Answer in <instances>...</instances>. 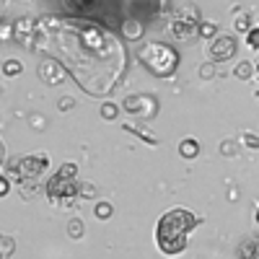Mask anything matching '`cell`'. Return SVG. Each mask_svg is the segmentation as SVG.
<instances>
[{
	"label": "cell",
	"instance_id": "8fae6325",
	"mask_svg": "<svg viewBox=\"0 0 259 259\" xmlns=\"http://www.w3.org/2000/svg\"><path fill=\"white\" fill-rule=\"evenodd\" d=\"M65 6H68L70 11H75V13H89L96 6V0H65Z\"/></svg>",
	"mask_w": 259,
	"mask_h": 259
},
{
	"label": "cell",
	"instance_id": "d6986e66",
	"mask_svg": "<svg viewBox=\"0 0 259 259\" xmlns=\"http://www.w3.org/2000/svg\"><path fill=\"white\" fill-rule=\"evenodd\" d=\"M236 29H239L241 34H249V31H251V24H249V16H239V18H236Z\"/></svg>",
	"mask_w": 259,
	"mask_h": 259
},
{
	"label": "cell",
	"instance_id": "83f0119b",
	"mask_svg": "<svg viewBox=\"0 0 259 259\" xmlns=\"http://www.w3.org/2000/svg\"><path fill=\"white\" fill-rule=\"evenodd\" d=\"M256 75H259V60H256Z\"/></svg>",
	"mask_w": 259,
	"mask_h": 259
},
{
	"label": "cell",
	"instance_id": "cb8c5ba5",
	"mask_svg": "<svg viewBox=\"0 0 259 259\" xmlns=\"http://www.w3.org/2000/svg\"><path fill=\"white\" fill-rule=\"evenodd\" d=\"M200 75H202V78H212V75H215V68H212V62L202 65V68H200Z\"/></svg>",
	"mask_w": 259,
	"mask_h": 259
},
{
	"label": "cell",
	"instance_id": "30bf717a",
	"mask_svg": "<svg viewBox=\"0 0 259 259\" xmlns=\"http://www.w3.org/2000/svg\"><path fill=\"white\" fill-rule=\"evenodd\" d=\"M197 153H200V143L194 138H184L179 143V156L182 158H197Z\"/></svg>",
	"mask_w": 259,
	"mask_h": 259
},
{
	"label": "cell",
	"instance_id": "d4e9b609",
	"mask_svg": "<svg viewBox=\"0 0 259 259\" xmlns=\"http://www.w3.org/2000/svg\"><path fill=\"white\" fill-rule=\"evenodd\" d=\"M244 143H246L249 148H259V138H256V135H249V133H246V135H244Z\"/></svg>",
	"mask_w": 259,
	"mask_h": 259
},
{
	"label": "cell",
	"instance_id": "6da1fadb",
	"mask_svg": "<svg viewBox=\"0 0 259 259\" xmlns=\"http://www.w3.org/2000/svg\"><path fill=\"white\" fill-rule=\"evenodd\" d=\"M41 34H50L57 39V45H50L60 55H65V68L73 73L80 89H85L91 96L109 94L114 85L106 80V75L96 68V62L106 73H112L117 80L127 68V52L119 45V39L106 31L99 24L80 18H41L36 24Z\"/></svg>",
	"mask_w": 259,
	"mask_h": 259
},
{
	"label": "cell",
	"instance_id": "e0dca14e",
	"mask_svg": "<svg viewBox=\"0 0 259 259\" xmlns=\"http://www.w3.org/2000/svg\"><path fill=\"white\" fill-rule=\"evenodd\" d=\"M83 228H85V226H83L80 221H70V223H68V233L73 236V239H80V236H83Z\"/></svg>",
	"mask_w": 259,
	"mask_h": 259
},
{
	"label": "cell",
	"instance_id": "4fadbf2b",
	"mask_svg": "<svg viewBox=\"0 0 259 259\" xmlns=\"http://www.w3.org/2000/svg\"><path fill=\"white\" fill-rule=\"evenodd\" d=\"M197 34H200L202 39H212V36H218V26H215L212 21H200Z\"/></svg>",
	"mask_w": 259,
	"mask_h": 259
},
{
	"label": "cell",
	"instance_id": "f1b7e54d",
	"mask_svg": "<svg viewBox=\"0 0 259 259\" xmlns=\"http://www.w3.org/2000/svg\"><path fill=\"white\" fill-rule=\"evenodd\" d=\"M256 223H259V210H256Z\"/></svg>",
	"mask_w": 259,
	"mask_h": 259
},
{
	"label": "cell",
	"instance_id": "9c48e42d",
	"mask_svg": "<svg viewBox=\"0 0 259 259\" xmlns=\"http://www.w3.org/2000/svg\"><path fill=\"white\" fill-rule=\"evenodd\" d=\"M239 259H259V239H246L239 246Z\"/></svg>",
	"mask_w": 259,
	"mask_h": 259
},
{
	"label": "cell",
	"instance_id": "603a6c76",
	"mask_svg": "<svg viewBox=\"0 0 259 259\" xmlns=\"http://www.w3.org/2000/svg\"><path fill=\"white\" fill-rule=\"evenodd\" d=\"M73 104H75V101H73L70 96H65V99H60V101H57V106H60V112H68V109H73Z\"/></svg>",
	"mask_w": 259,
	"mask_h": 259
},
{
	"label": "cell",
	"instance_id": "ba28073f",
	"mask_svg": "<svg viewBox=\"0 0 259 259\" xmlns=\"http://www.w3.org/2000/svg\"><path fill=\"white\" fill-rule=\"evenodd\" d=\"M50 166V158L47 156H24L18 161V174L24 179H36L41 171Z\"/></svg>",
	"mask_w": 259,
	"mask_h": 259
},
{
	"label": "cell",
	"instance_id": "8992f818",
	"mask_svg": "<svg viewBox=\"0 0 259 259\" xmlns=\"http://www.w3.org/2000/svg\"><path fill=\"white\" fill-rule=\"evenodd\" d=\"M41 83H47V85H60L65 78H68V68H65L62 62L57 60H45V62H39V68H36Z\"/></svg>",
	"mask_w": 259,
	"mask_h": 259
},
{
	"label": "cell",
	"instance_id": "9a60e30c",
	"mask_svg": "<svg viewBox=\"0 0 259 259\" xmlns=\"http://www.w3.org/2000/svg\"><path fill=\"white\" fill-rule=\"evenodd\" d=\"M251 75H254V68H251L249 62H239V65H236V78H241V80H249Z\"/></svg>",
	"mask_w": 259,
	"mask_h": 259
},
{
	"label": "cell",
	"instance_id": "7402d4cb",
	"mask_svg": "<svg viewBox=\"0 0 259 259\" xmlns=\"http://www.w3.org/2000/svg\"><path fill=\"white\" fill-rule=\"evenodd\" d=\"M246 45H249V47H259V29H251V31L246 34Z\"/></svg>",
	"mask_w": 259,
	"mask_h": 259
},
{
	"label": "cell",
	"instance_id": "5bb4252c",
	"mask_svg": "<svg viewBox=\"0 0 259 259\" xmlns=\"http://www.w3.org/2000/svg\"><path fill=\"white\" fill-rule=\"evenodd\" d=\"M94 215H96L99 221L112 218V205H109V202H96V207H94Z\"/></svg>",
	"mask_w": 259,
	"mask_h": 259
},
{
	"label": "cell",
	"instance_id": "52a82bcc",
	"mask_svg": "<svg viewBox=\"0 0 259 259\" xmlns=\"http://www.w3.org/2000/svg\"><path fill=\"white\" fill-rule=\"evenodd\" d=\"M207 55H210V60H212V62H226L228 57H233V55H236V39H233V36H228V34L215 36Z\"/></svg>",
	"mask_w": 259,
	"mask_h": 259
},
{
	"label": "cell",
	"instance_id": "484cf974",
	"mask_svg": "<svg viewBox=\"0 0 259 259\" xmlns=\"http://www.w3.org/2000/svg\"><path fill=\"white\" fill-rule=\"evenodd\" d=\"M3 246H6V251H3V259H8V256H11V251H13V241H11V239H3Z\"/></svg>",
	"mask_w": 259,
	"mask_h": 259
},
{
	"label": "cell",
	"instance_id": "ffe728a7",
	"mask_svg": "<svg viewBox=\"0 0 259 259\" xmlns=\"http://www.w3.org/2000/svg\"><path fill=\"white\" fill-rule=\"evenodd\" d=\"M124 24H127V29H124L127 36H133V39L140 36V24H138V21H124Z\"/></svg>",
	"mask_w": 259,
	"mask_h": 259
},
{
	"label": "cell",
	"instance_id": "4316f807",
	"mask_svg": "<svg viewBox=\"0 0 259 259\" xmlns=\"http://www.w3.org/2000/svg\"><path fill=\"white\" fill-rule=\"evenodd\" d=\"M0 194H3V197L8 194V179H0Z\"/></svg>",
	"mask_w": 259,
	"mask_h": 259
},
{
	"label": "cell",
	"instance_id": "3957f363",
	"mask_svg": "<svg viewBox=\"0 0 259 259\" xmlns=\"http://www.w3.org/2000/svg\"><path fill=\"white\" fill-rule=\"evenodd\" d=\"M138 60L156 78H168L171 73L177 70V65H179L177 50L168 47V45H161V41H148L145 47H140L138 50Z\"/></svg>",
	"mask_w": 259,
	"mask_h": 259
},
{
	"label": "cell",
	"instance_id": "277c9868",
	"mask_svg": "<svg viewBox=\"0 0 259 259\" xmlns=\"http://www.w3.org/2000/svg\"><path fill=\"white\" fill-rule=\"evenodd\" d=\"M45 192H47V200L55 207H70L73 200L80 194V184L75 182V177H65V174L57 171V174L47 182Z\"/></svg>",
	"mask_w": 259,
	"mask_h": 259
},
{
	"label": "cell",
	"instance_id": "44dd1931",
	"mask_svg": "<svg viewBox=\"0 0 259 259\" xmlns=\"http://www.w3.org/2000/svg\"><path fill=\"white\" fill-rule=\"evenodd\" d=\"M80 197H96V187L94 184H80Z\"/></svg>",
	"mask_w": 259,
	"mask_h": 259
},
{
	"label": "cell",
	"instance_id": "7a4b0ae2",
	"mask_svg": "<svg viewBox=\"0 0 259 259\" xmlns=\"http://www.w3.org/2000/svg\"><path fill=\"white\" fill-rule=\"evenodd\" d=\"M197 228V215L189 212L187 207H171L168 212H163L156 226V244L161 254H182L187 249L189 233Z\"/></svg>",
	"mask_w": 259,
	"mask_h": 259
},
{
	"label": "cell",
	"instance_id": "7c38bea8",
	"mask_svg": "<svg viewBox=\"0 0 259 259\" xmlns=\"http://www.w3.org/2000/svg\"><path fill=\"white\" fill-rule=\"evenodd\" d=\"M150 99H145V96H130V99H124V109L127 112H143V104H148Z\"/></svg>",
	"mask_w": 259,
	"mask_h": 259
},
{
	"label": "cell",
	"instance_id": "5b68a950",
	"mask_svg": "<svg viewBox=\"0 0 259 259\" xmlns=\"http://www.w3.org/2000/svg\"><path fill=\"white\" fill-rule=\"evenodd\" d=\"M200 29V21H197V13H192L187 16V11H182V16H177L174 21H171V34H174L177 39H192L194 34H197Z\"/></svg>",
	"mask_w": 259,
	"mask_h": 259
},
{
	"label": "cell",
	"instance_id": "2e32d148",
	"mask_svg": "<svg viewBox=\"0 0 259 259\" xmlns=\"http://www.w3.org/2000/svg\"><path fill=\"white\" fill-rule=\"evenodd\" d=\"M21 70H24V65H21L18 60H8V62L3 65V73H6L8 78H13V75H18Z\"/></svg>",
	"mask_w": 259,
	"mask_h": 259
},
{
	"label": "cell",
	"instance_id": "ac0fdd59",
	"mask_svg": "<svg viewBox=\"0 0 259 259\" xmlns=\"http://www.w3.org/2000/svg\"><path fill=\"white\" fill-rule=\"evenodd\" d=\"M117 114H119L117 104H104V106H101V117H104V119H114Z\"/></svg>",
	"mask_w": 259,
	"mask_h": 259
}]
</instances>
